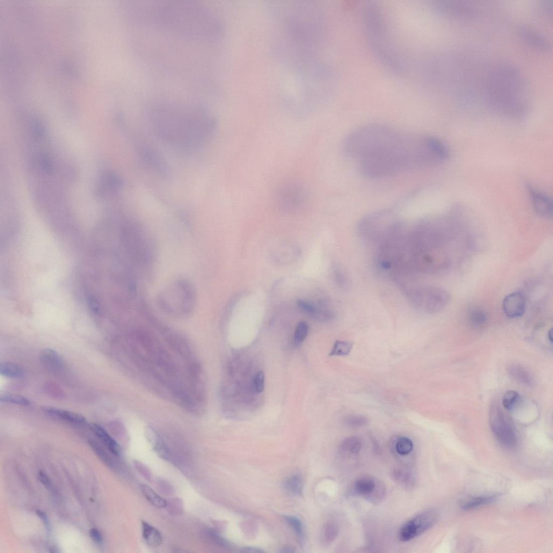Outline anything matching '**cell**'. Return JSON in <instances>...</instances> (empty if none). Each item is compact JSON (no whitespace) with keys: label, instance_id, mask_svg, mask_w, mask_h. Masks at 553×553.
I'll use <instances>...</instances> for the list:
<instances>
[{"label":"cell","instance_id":"48","mask_svg":"<svg viewBox=\"0 0 553 553\" xmlns=\"http://www.w3.org/2000/svg\"><path fill=\"white\" fill-rule=\"evenodd\" d=\"M295 550L293 548L290 547H285L282 548L280 552H293Z\"/></svg>","mask_w":553,"mask_h":553},{"label":"cell","instance_id":"18","mask_svg":"<svg viewBox=\"0 0 553 553\" xmlns=\"http://www.w3.org/2000/svg\"><path fill=\"white\" fill-rule=\"evenodd\" d=\"M355 493L358 496L373 498L378 493V486L375 480L370 478H361L356 480L353 485Z\"/></svg>","mask_w":553,"mask_h":553},{"label":"cell","instance_id":"32","mask_svg":"<svg viewBox=\"0 0 553 553\" xmlns=\"http://www.w3.org/2000/svg\"><path fill=\"white\" fill-rule=\"evenodd\" d=\"M413 448V443L408 438L400 437L395 443V450L400 455H407L411 453Z\"/></svg>","mask_w":553,"mask_h":553},{"label":"cell","instance_id":"3","mask_svg":"<svg viewBox=\"0 0 553 553\" xmlns=\"http://www.w3.org/2000/svg\"><path fill=\"white\" fill-rule=\"evenodd\" d=\"M489 78L487 100L492 107L512 116L526 112L530 97L529 84L517 68L510 64H499L492 69Z\"/></svg>","mask_w":553,"mask_h":553},{"label":"cell","instance_id":"35","mask_svg":"<svg viewBox=\"0 0 553 553\" xmlns=\"http://www.w3.org/2000/svg\"><path fill=\"white\" fill-rule=\"evenodd\" d=\"M1 402L12 404H16L21 405H28L30 404L29 399L24 396L17 394H5L0 397Z\"/></svg>","mask_w":553,"mask_h":553},{"label":"cell","instance_id":"9","mask_svg":"<svg viewBox=\"0 0 553 553\" xmlns=\"http://www.w3.org/2000/svg\"><path fill=\"white\" fill-rule=\"evenodd\" d=\"M490 421L492 431L500 445L507 449L517 446L518 439L514 428L498 405L492 406Z\"/></svg>","mask_w":553,"mask_h":553},{"label":"cell","instance_id":"17","mask_svg":"<svg viewBox=\"0 0 553 553\" xmlns=\"http://www.w3.org/2000/svg\"><path fill=\"white\" fill-rule=\"evenodd\" d=\"M44 411L50 417L66 421L70 423L82 424L85 422V418L81 414L55 407H46Z\"/></svg>","mask_w":553,"mask_h":553},{"label":"cell","instance_id":"24","mask_svg":"<svg viewBox=\"0 0 553 553\" xmlns=\"http://www.w3.org/2000/svg\"><path fill=\"white\" fill-rule=\"evenodd\" d=\"M140 488L144 497L152 506L159 508H163L166 506V501L161 496H159L150 486L147 485H142Z\"/></svg>","mask_w":553,"mask_h":553},{"label":"cell","instance_id":"39","mask_svg":"<svg viewBox=\"0 0 553 553\" xmlns=\"http://www.w3.org/2000/svg\"><path fill=\"white\" fill-rule=\"evenodd\" d=\"M285 520L292 527L300 539L302 540L303 535V528L301 521L294 516H285Z\"/></svg>","mask_w":553,"mask_h":553},{"label":"cell","instance_id":"1","mask_svg":"<svg viewBox=\"0 0 553 553\" xmlns=\"http://www.w3.org/2000/svg\"><path fill=\"white\" fill-rule=\"evenodd\" d=\"M147 116L159 139L181 152L200 148L216 128L213 116L196 104L159 100L149 105Z\"/></svg>","mask_w":553,"mask_h":553},{"label":"cell","instance_id":"41","mask_svg":"<svg viewBox=\"0 0 553 553\" xmlns=\"http://www.w3.org/2000/svg\"><path fill=\"white\" fill-rule=\"evenodd\" d=\"M540 13L544 17H551L552 13V2L551 0H545L543 1L539 7Z\"/></svg>","mask_w":553,"mask_h":553},{"label":"cell","instance_id":"49","mask_svg":"<svg viewBox=\"0 0 553 553\" xmlns=\"http://www.w3.org/2000/svg\"><path fill=\"white\" fill-rule=\"evenodd\" d=\"M548 336L549 340L550 341V342H552V330L551 329L549 331Z\"/></svg>","mask_w":553,"mask_h":553},{"label":"cell","instance_id":"6","mask_svg":"<svg viewBox=\"0 0 553 553\" xmlns=\"http://www.w3.org/2000/svg\"><path fill=\"white\" fill-rule=\"evenodd\" d=\"M195 299V291L190 284L179 281L163 291L159 302L168 314L183 316L191 314Z\"/></svg>","mask_w":553,"mask_h":553},{"label":"cell","instance_id":"42","mask_svg":"<svg viewBox=\"0 0 553 553\" xmlns=\"http://www.w3.org/2000/svg\"><path fill=\"white\" fill-rule=\"evenodd\" d=\"M90 446L94 449L95 452L99 456L101 459H103L104 462L109 463V460L106 454L104 452V451L102 449L96 442L89 440L88 441Z\"/></svg>","mask_w":553,"mask_h":553},{"label":"cell","instance_id":"15","mask_svg":"<svg viewBox=\"0 0 553 553\" xmlns=\"http://www.w3.org/2000/svg\"><path fill=\"white\" fill-rule=\"evenodd\" d=\"M503 308L505 315L515 318L522 316L526 310V301L523 296L519 293L507 295L504 300Z\"/></svg>","mask_w":553,"mask_h":553},{"label":"cell","instance_id":"16","mask_svg":"<svg viewBox=\"0 0 553 553\" xmlns=\"http://www.w3.org/2000/svg\"><path fill=\"white\" fill-rule=\"evenodd\" d=\"M535 212L538 215L550 218L552 215V203L547 196L543 194L531 186L527 187Z\"/></svg>","mask_w":553,"mask_h":553},{"label":"cell","instance_id":"27","mask_svg":"<svg viewBox=\"0 0 553 553\" xmlns=\"http://www.w3.org/2000/svg\"><path fill=\"white\" fill-rule=\"evenodd\" d=\"M498 497V495H491V496H484L475 497L469 500L462 505V508L465 510H470L483 505L490 504L496 500Z\"/></svg>","mask_w":553,"mask_h":553},{"label":"cell","instance_id":"14","mask_svg":"<svg viewBox=\"0 0 553 553\" xmlns=\"http://www.w3.org/2000/svg\"><path fill=\"white\" fill-rule=\"evenodd\" d=\"M518 31L521 38L529 46L542 52H549L551 49L550 43L546 36L537 31L535 28L522 25L519 27Z\"/></svg>","mask_w":553,"mask_h":553},{"label":"cell","instance_id":"20","mask_svg":"<svg viewBox=\"0 0 553 553\" xmlns=\"http://www.w3.org/2000/svg\"><path fill=\"white\" fill-rule=\"evenodd\" d=\"M90 427L91 431L105 443L112 453L116 456L120 455L121 449L118 443L109 435L103 427L96 424H92Z\"/></svg>","mask_w":553,"mask_h":553},{"label":"cell","instance_id":"10","mask_svg":"<svg viewBox=\"0 0 553 553\" xmlns=\"http://www.w3.org/2000/svg\"><path fill=\"white\" fill-rule=\"evenodd\" d=\"M136 154L141 161L151 171L166 179L171 176L169 166L157 150L150 144L138 141L135 143Z\"/></svg>","mask_w":553,"mask_h":553},{"label":"cell","instance_id":"5","mask_svg":"<svg viewBox=\"0 0 553 553\" xmlns=\"http://www.w3.org/2000/svg\"><path fill=\"white\" fill-rule=\"evenodd\" d=\"M403 223L395 210L384 209L375 211L362 217L357 231L366 242L380 246L403 232Z\"/></svg>","mask_w":553,"mask_h":553},{"label":"cell","instance_id":"21","mask_svg":"<svg viewBox=\"0 0 553 553\" xmlns=\"http://www.w3.org/2000/svg\"><path fill=\"white\" fill-rule=\"evenodd\" d=\"M395 482L403 488L413 489L416 485V478L412 472L409 470L398 469L395 470L392 474Z\"/></svg>","mask_w":553,"mask_h":553},{"label":"cell","instance_id":"43","mask_svg":"<svg viewBox=\"0 0 553 553\" xmlns=\"http://www.w3.org/2000/svg\"><path fill=\"white\" fill-rule=\"evenodd\" d=\"M40 164L42 169L44 170L47 173L52 172L53 170V165L47 157L43 156L41 157Z\"/></svg>","mask_w":553,"mask_h":553},{"label":"cell","instance_id":"28","mask_svg":"<svg viewBox=\"0 0 553 553\" xmlns=\"http://www.w3.org/2000/svg\"><path fill=\"white\" fill-rule=\"evenodd\" d=\"M41 358L43 363L50 367H57L62 364L61 356L52 349L46 348L43 350Z\"/></svg>","mask_w":553,"mask_h":553},{"label":"cell","instance_id":"31","mask_svg":"<svg viewBox=\"0 0 553 553\" xmlns=\"http://www.w3.org/2000/svg\"><path fill=\"white\" fill-rule=\"evenodd\" d=\"M353 345V344L351 342L337 340L329 355L330 356L347 355L351 352Z\"/></svg>","mask_w":553,"mask_h":553},{"label":"cell","instance_id":"40","mask_svg":"<svg viewBox=\"0 0 553 553\" xmlns=\"http://www.w3.org/2000/svg\"><path fill=\"white\" fill-rule=\"evenodd\" d=\"M253 384L254 389L256 392L259 394L263 391L265 388V376L262 371H259L254 376Z\"/></svg>","mask_w":553,"mask_h":553},{"label":"cell","instance_id":"30","mask_svg":"<svg viewBox=\"0 0 553 553\" xmlns=\"http://www.w3.org/2000/svg\"><path fill=\"white\" fill-rule=\"evenodd\" d=\"M285 488L288 492L296 495H301L303 491V481L299 475H293L288 478L284 484Z\"/></svg>","mask_w":553,"mask_h":553},{"label":"cell","instance_id":"4","mask_svg":"<svg viewBox=\"0 0 553 553\" xmlns=\"http://www.w3.org/2000/svg\"><path fill=\"white\" fill-rule=\"evenodd\" d=\"M399 135L394 129L382 125L363 126L353 130L345 137L343 150L348 156L359 162L388 151Z\"/></svg>","mask_w":553,"mask_h":553},{"label":"cell","instance_id":"46","mask_svg":"<svg viewBox=\"0 0 553 553\" xmlns=\"http://www.w3.org/2000/svg\"><path fill=\"white\" fill-rule=\"evenodd\" d=\"M36 514H37V515L39 516V517L41 518L43 522L45 523V525L46 526V528H48L49 527V523L48 521L47 516L45 513L41 511L38 510L36 511Z\"/></svg>","mask_w":553,"mask_h":553},{"label":"cell","instance_id":"13","mask_svg":"<svg viewBox=\"0 0 553 553\" xmlns=\"http://www.w3.org/2000/svg\"><path fill=\"white\" fill-rule=\"evenodd\" d=\"M437 10L444 15L455 18H468L475 16L477 9L465 2H443L436 5Z\"/></svg>","mask_w":553,"mask_h":553},{"label":"cell","instance_id":"33","mask_svg":"<svg viewBox=\"0 0 553 553\" xmlns=\"http://www.w3.org/2000/svg\"><path fill=\"white\" fill-rule=\"evenodd\" d=\"M346 426L350 428H360L368 424V419L361 415L351 414L346 416L343 420Z\"/></svg>","mask_w":553,"mask_h":553},{"label":"cell","instance_id":"8","mask_svg":"<svg viewBox=\"0 0 553 553\" xmlns=\"http://www.w3.org/2000/svg\"><path fill=\"white\" fill-rule=\"evenodd\" d=\"M307 192L304 187L296 181H287L276 189L275 202L276 208L287 214L296 213L306 206Z\"/></svg>","mask_w":553,"mask_h":553},{"label":"cell","instance_id":"36","mask_svg":"<svg viewBox=\"0 0 553 553\" xmlns=\"http://www.w3.org/2000/svg\"><path fill=\"white\" fill-rule=\"evenodd\" d=\"M520 396L518 392L515 391H509L504 395L503 404L505 409L511 410L518 403Z\"/></svg>","mask_w":553,"mask_h":553},{"label":"cell","instance_id":"7","mask_svg":"<svg viewBox=\"0 0 553 553\" xmlns=\"http://www.w3.org/2000/svg\"><path fill=\"white\" fill-rule=\"evenodd\" d=\"M405 295L412 306L420 311L435 313L447 306L450 299L445 290L427 286H409L404 289Z\"/></svg>","mask_w":553,"mask_h":553},{"label":"cell","instance_id":"47","mask_svg":"<svg viewBox=\"0 0 553 553\" xmlns=\"http://www.w3.org/2000/svg\"><path fill=\"white\" fill-rule=\"evenodd\" d=\"M242 552H253V553L263 552H264L263 550H261L260 549H258V548H253V547H245V548H243L242 549Z\"/></svg>","mask_w":553,"mask_h":553},{"label":"cell","instance_id":"45","mask_svg":"<svg viewBox=\"0 0 553 553\" xmlns=\"http://www.w3.org/2000/svg\"><path fill=\"white\" fill-rule=\"evenodd\" d=\"M39 478L40 479V481L43 485L46 486L47 488H49L51 485L50 480L49 479L47 475L45 474V473L40 472L39 474Z\"/></svg>","mask_w":553,"mask_h":553},{"label":"cell","instance_id":"19","mask_svg":"<svg viewBox=\"0 0 553 553\" xmlns=\"http://www.w3.org/2000/svg\"><path fill=\"white\" fill-rule=\"evenodd\" d=\"M141 526L142 535L145 542L151 547L160 546L163 542V538L159 531L145 521H142Z\"/></svg>","mask_w":553,"mask_h":553},{"label":"cell","instance_id":"25","mask_svg":"<svg viewBox=\"0 0 553 553\" xmlns=\"http://www.w3.org/2000/svg\"><path fill=\"white\" fill-rule=\"evenodd\" d=\"M362 442L357 436H350L344 439L340 445L342 452L346 454L355 455L358 454L361 449Z\"/></svg>","mask_w":553,"mask_h":553},{"label":"cell","instance_id":"23","mask_svg":"<svg viewBox=\"0 0 553 553\" xmlns=\"http://www.w3.org/2000/svg\"><path fill=\"white\" fill-rule=\"evenodd\" d=\"M509 373L515 381L522 385L530 387L534 383L532 376L520 365H513L511 366L509 368Z\"/></svg>","mask_w":553,"mask_h":553},{"label":"cell","instance_id":"38","mask_svg":"<svg viewBox=\"0 0 553 553\" xmlns=\"http://www.w3.org/2000/svg\"><path fill=\"white\" fill-rule=\"evenodd\" d=\"M333 274L334 279L337 285L342 288H346L348 285V279L346 273L343 268L339 266H336L334 268Z\"/></svg>","mask_w":553,"mask_h":553},{"label":"cell","instance_id":"12","mask_svg":"<svg viewBox=\"0 0 553 553\" xmlns=\"http://www.w3.org/2000/svg\"><path fill=\"white\" fill-rule=\"evenodd\" d=\"M297 304L305 314L318 321H329L334 317V311L329 306L328 302L325 300L313 303L305 300H299Z\"/></svg>","mask_w":553,"mask_h":553},{"label":"cell","instance_id":"26","mask_svg":"<svg viewBox=\"0 0 553 553\" xmlns=\"http://www.w3.org/2000/svg\"><path fill=\"white\" fill-rule=\"evenodd\" d=\"M0 374L4 377L18 378L24 375V371L16 363L11 362H3L0 365Z\"/></svg>","mask_w":553,"mask_h":553},{"label":"cell","instance_id":"37","mask_svg":"<svg viewBox=\"0 0 553 553\" xmlns=\"http://www.w3.org/2000/svg\"><path fill=\"white\" fill-rule=\"evenodd\" d=\"M338 534V528L335 524L328 523L324 526L323 536L327 543H331L336 539Z\"/></svg>","mask_w":553,"mask_h":553},{"label":"cell","instance_id":"11","mask_svg":"<svg viewBox=\"0 0 553 553\" xmlns=\"http://www.w3.org/2000/svg\"><path fill=\"white\" fill-rule=\"evenodd\" d=\"M438 518V513L435 509H428L421 512L404 524L399 530V540L407 542L413 539L431 528Z\"/></svg>","mask_w":553,"mask_h":553},{"label":"cell","instance_id":"22","mask_svg":"<svg viewBox=\"0 0 553 553\" xmlns=\"http://www.w3.org/2000/svg\"><path fill=\"white\" fill-rule=\"evenodd\" d=\"M147 438L155 452L161 459L165 460L170 459V456L168 449H167L163 441L158 437L156 434L149 431L147 434Z\"/></svg>","mask_w":553,"mask_h":553},{"label":"cell","instance_id":"44","mask_svg":"<svg viewBox=\"0 0 553 553\" xmlns=\"http://www.w3.org/2000/svg\"><path fill=\"white\" fill-rule=\"evenodd\" d=\"M90 536L92 539L97 543L101 544L103 543V537L99 531L96 528H92L89 532Z\"/></svg>","mask_w":553,"mask_h":553},{"label":"cell","instance_id":"2","mask_svg":"<svg viewBox=\"0 0 553 553\" xmlns=\"http://www.w3.org/2000/svg\"><path fill=\"white\" fill-rule=\"evenodd\" d=\"M135 24L156 28L189 40H209L220 32L214 13L200 4L183 1L135 3L126 6Z\"/></svg>","mask_w":553,"mask_h":553},{"label":"cell","instance_id":"29","mask_svg":"<svg viewBox=\"0 0 553 553\" xmlns=\"http://www.w3.org/2000/svg\"><path fill=\"white\" fill-rule=\"evenodd\" d=\"M469 321L472 325L480 326L485 324L488 317L486 312L483 309L475 307L470 310L469 313Z\"/></svg>","mask_w":553,"mask_h":553},{"label":"cell","instance_id":"34","mask_svg":"<svg viewBox=\"0 0 553 553\" xmlns=\"http://www.w3.org/2000/svg\"><path fill=\"white\" fill-rule=\"evenodd\" d=\"M309 332L308 324L305 322H302L298 324L294 335V343L296 345H300L307 338Z\"/></svg>","mask_w":553,"mask_h":553}]
</instances>
